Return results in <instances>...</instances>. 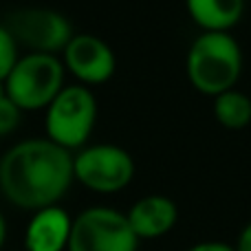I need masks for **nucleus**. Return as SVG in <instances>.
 Wrapping results in <instances>:
<instances>
[{"label":"nucleus","instance_id":"obj_4","mask_svg":"<svg viewBox=\"0 0 251 251\" xmlns=\"http://www.w3.org/2000/svg\"><path fill=\"white\" fill-rule=\"evenodd\" d=\"M97 119V101L82 84L64 86L47 106L44 130L47 139L64 150L82 148L88 141Z\"/></svg>","mask_w":251,"mask_h":251},{"label":"nucleus","instance_id":"obj_3","mask_svg":"<svg viewBox=\"0 0 251 251\" xmlns=\"http://www.w3.org/2000/svg\"><path fill=\"white\" fill-rule=\"evenodd\" d=\"M2 84L20 110L47 108L64 88V64L57 55L29 53L16 62Z\"/></svg>","mask_w":251,"mask_h":251},{"label":"nucleus","instance_id":"obj_17","mask_svg":"<svg viewBox=\"0 0 251 251\" xmlns=\"http://www.w3.org/2000/svg\"><path fill=\"white\" fill-rule=\"evenodd\" d=\"M4 236H7V225H4V218H2V214H0V249H2V245H4Z\"/></svg>","mask_w":251,"mask_h":251},{"label":"nucleus","instance_id":"obj_12","mask_svg":"<svg viewBox=\"0 0 251 251\" xmlns=\"http://www.w3.org/2000/svg\"><path fill=\"white\" fill-rule=\"evenodd\" d=\"M214 117L221 126L231 130L245 128L251 124V100L249 95L229 88L214 97Z\"/></svg>","mask_w":251,"mask_h":251},{"label":"nucleus","instance_id":"obj_6","mask_svg":"<svg viewBox=\"0 0 251 251\" xmlns=\"http://www.w3.org/2000/svg\"><path fill=\"white\" fill-rule=\"evenodd\" d=\"M73 176L93 192L115 194L132 181L134 161L119 146H88L73 154Z\"/></svg>","mask_w":251,"mask_h":251},{"label":"nucleus","instance_id":"obj_10","mask_svg":"<svg viewBox=\"0 0 251 251\" xmlns=\"http://www.w3.org/2000/svg\"><path fill=\"white\" fill-rule=\"evenodd\" d=\"M73 218L66 209L44 207L33 214L25 231V249L26 251H64L69 247V236Z\"/></svg>","mask_w":251,"mask_h":251},{"label":"nucleus","instance_id":"obj_5","mask_svg":"<svg viewBox=\"0 0 251 251\" xmlns=\"http://www.w3.org/2000/svg\"><path fill=\"white\" fill-rule=\"evenodd\" d=\"M134 236L126 214L110 207L84 209L73 218L66 251H137Z\"/></svg>","mask_w":251,"mask_h":251},{"label":"nucleus","instance_id":"obj_2","mask_svg":"<svg viewBox=\"0 0 251 251\" xmlns=\"http://www.w3.org/2000/svg\"><path fill=\"white\" fill-rule=\"evenodd\" d=\"M243 71L240 47L227 31H205L187 53V77L196 91L221 95L234 88Z\"/></svg>","mask_w":251,"mask_h":251},{"label":"nucleus","instance_id":"obj_14","mask_svg":"<svg viewBox=\"0 0 251 251\" xmlns=\"http://www.w3.org/2000/svg\"><path fill=\"white\" fill-rule=\"evenodd\" d=\"M20 113L16 104L11 101V97L4 91V84H0V137H7L20 124Z\"/></svg>","mask_w":251,"mask_h":251},{"label":"nucleus","instance_id":"obj_9","mask_svg":"<svg viewBox=\"0 0 251 251\" xmlns=\"http://www.w3.org/2000/svg\"><path fill=\"white\" fill-rule=\"evenodd\" d=\"M134 236L139 240H152L165 236L178 218V209L172 199L161 194H150L139 199L126 214Z\"/></svg>","mask_w":251,"mask_h":251},{"label":"nucleus","instance_id":"obj_13","mask_svg":"<svg viewBox=\"0 0 251 251\" xmlns=\"http://www.w3.org/2000/svg\"><path fill=\"white\" fill-rule=\"evenodd\" d=\"M18 60H20V55H18L16 40L4 29V25H0V84L9 77V73H11Z\"/></svg>","mask_w":251,"mask_h":251},{"label":"nucleus","instance_id":"obj_15","mask_svg":"<svg viewBox=\"0 0 251 251\" xmlns=\"http://www.w3.org/2000/svg\"><path fill=\"white\" fill-rule=\"evenodd\" d=\"M187 251H236L234 245H227V243H218V240H207V243H199V245H192Z\"/></svg>","mask_w":251,"mask_h":251},{"label":"nucleus","instance_id":"obj_8","mask_svg":"<svg viewBox=\"0 0 251 251\" xmlns=\"http://www.w3.org/2000/svg\"><path fill=\"white\" fill-rule=\"evenodd\" d=\"M64 69L84 84H104L115 73V53L104 40L88 33L73 35L64 51Z\"/></svg>","mask_w":251,"mask_h":251},{"label":"nucleus","instance_id":"obj_7","mask_svg":"<svg viewBox=\"0 0 251 251\" xmlns=\"http://www.w3.org/2000/svg\"><path fill=\"white\" fill-rule=\"evenodd\" d=\"M4 29L11 33L16 44L31 49V53L44 55L62 53L75 35L64 13L44 7L18 9L7 18Z\"/></svg>","mask_w":251,"mask_h":251},{"label":"nucleus","instance_id":"obj_11","mask_svg":"<svg viewBox=\"0 0 251 251\" xmlns=\"http://www.w3.org/2000/svg\"><path fill=\"white\" fill-rule=\"evenodd\" d=\"M192 20L205 31H227L243 18L245 0H185Z\"/></svg>","mask_w":251,"mask_h":251},{"label":"nucleus","instance_id":"obj_1","mask_svg":"<svg viewBox=\"0 0 251 251\" xmlns=\"http://www.w3.org/2000/svg\"><path fill=\"white\" fill-rule=\"evenodd\" d=\"M73 181V154L49 139L20 141L0 159V190L22 209L57 205Z\"/></svg>","mask_w":251,"mask_h":251},{"label":"nucleus","instance_id":"obj_16","mask_svg":"<svg viewBox=\"0 0 251 251\" xmlns=\"http://www.w3.org/2000/svg\"><path fill=\"white\" fill-rule=\"evenodd\" d=\"M236 251H251V221L245 225V229L240 231L238 243H236Z\"/></svg>","mask_w":251,"mask_h":251}]
</instances>
